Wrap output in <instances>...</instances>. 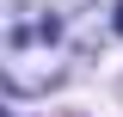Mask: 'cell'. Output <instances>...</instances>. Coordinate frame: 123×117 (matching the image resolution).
I'll list each match as a JSON object with an SVG mask.
<instances>
[{
  "instance_id": "cell-2",
  "label": "cell",
  "mask_w": 123,
  "mask_h": 117,
  "mask_svg": "<svg viewBox=\"0 0 123 117\" xmlns=\"http://www.w3.org/2000/svg\"><path fill=\"white\" fill-rule=\"evenodd\" d=\"M111 25H117V31H123V0H117V13H111Z\"/></svg>"
},
{
  "instance_id": "cell-1",
  "label": "cell",
  "mask_w": 123,
  "mask_h": 117,
  "mask_svg": "<svg viewBox=\"0 0 123 117\" xmlns=\"http://www.w3.org/2000/svg\"><path fill=\"white\" fill-rule=\"evenodd\" d=\"M62 56H68V13L55 0H6V31H0L6 92H43L62 74Z\"/></svg>"
}]
</instances>
